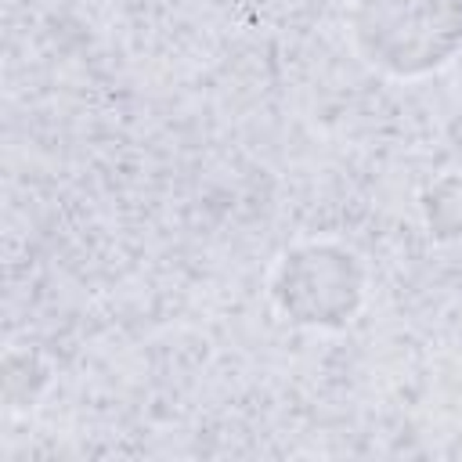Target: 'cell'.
Segmentation results:
<instances>
[{
    "mask_svg": "<svg viewBox=\"0 0 462 462\" xmlns=\"http://www.w3.org/2000/svg\"><path fill=\"white\" fill-rule=\"evenodd\" d=\"M419 213L433 242H462V173H444L419 195Z\"/></svg>",
    "mask_w": 462,
    "mask_h": 462,
    "instance_id": "3957f363",
    "label": "cell"
},
{
    "mask_svg": "<svg viewBox=\"0 0 462 462\" xmlns=\"http://www.w3.org/2000/svg\"><path fill=\"white\" fill-rule=\"evenodd\" d=\"M346 36L368 69L422 79L462 51V0H350Z\"/></svg>",
    "mask_w": 462,
    "mask_h": 462,
    "instance_id": "6da1fadb",
    "label": "cell"
},
{
    "mask_svg": "<svg viewBox=\"0 0 462 462\" xmlns=\"http://www.w3.org/2000/svg\"><path fill=\"white\" fill-rule=\"evenodd\" d=\"M368 271L354 249L332 238H307L289 245L267 278L274 310L310 332L346 328L365 307Z\"/></svg>",
    "mask_w": 462,
    "mask_h": 462,
    "instance_id": "7a4b0ae2",
    "label": "cell"
},
{
    "mask_svg": "<svg viewBox=\"0 0 462 462\" xmlns=\"http://www.w3.org/2000/svg\"><path fill=\"white\" fill-rule=\"evenodd\" d=\"M0 383H4V404H7V411H29L36 404V397L43 393V386H47V365L32 350L11 346L4 354Z\"/></svg>",
    "mask_w": 462,
    "mask_h": 462,
    "instance_id": "277c9868",
    "label": "cell"
}]
</instances>
